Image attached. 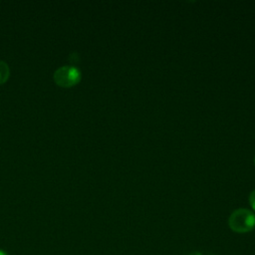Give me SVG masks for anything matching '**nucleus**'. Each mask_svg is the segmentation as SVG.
Returning a JSON list of instances; mask_svg holds the SVG:
<instances>
[{"mask_svg": "<svg viewBox=\"0 0 255 255\" xmlns=\"http://www.w3.org/2000/svg\"><path fill=\"white\" fill-rule=\"evenodd\" d=\"M249 204L252 207V209L255 211V189L251 191L249 194Z\"/></svg>", "mask_w": 255, "mask_h": 255, "instance_id": "4", "label": "nucleus"}, {"mask_svg": "<svg viewBox=\"0 0 255 255\" xmlns=\"http://www.w3.org/2000/svg\"><path fill=\"white\" fill-rule=\"evenodd\" d=\"M188 255H202L200 252H198V251H193V252H191L190 254H188Z\"/></svg>", "mask_w": 255, "mask_h": 255, "instance_id": "5", "label": "nucleus"}, {"mask_svg": "<svg viewBox=\"0 0 255 255\" xmlns=\"http://www.w3.org/2000/svg\"><path fill=\"white\" fill-rule=\"evenodd\" d=\"M82 78L81 71L74 66H63L54 73V82L62 88H71L80 83Z\"/></svg>", "mask_w": 255, "mask_h": 255, "instance_id": "2", "label": "nucleus"}, {"mask_svg": "<svg viewBox=\"0 0 255 255\" xmlns=\"http://www.w3.org/2000/svg\"><path fill=\"white\" fill-rule=\"evenodd\" d=\"M10 76V69L6 62L0 60V85L4 84Z\"/></svg>", "mask_w": 255, "mask_h": 255, "instance_id": "3", "label": "nucleus"}, {"mask_svg": "<svg viewBox=\"0 0 255 255\" xmlns=\"http://www.w3.org/2000/svg\"><path fill=\"white\" fill-rule=\"evenodd\" d=\"M0 255H7L3 250H0Z\"/></svg>", "mask_w": 255, "mask_h": 255, "instance_id": "6", "label": "nucleus"}, {"mask_svg": "<svg viewBox=\"0 0 255 255\" xmlns=\"http://www.w3.org/2000/svg\"><path fill=\"white\" fill-rule=\"evenodd\" d=\"M228 225L236 233H247L255 227V213L246 208H238L230 214Z\"/></svg>", "mask_w": 255, "mask_h": 255, "instance_id": "1", "label": "nucleus"}, {"mask_svg": "<svg viewBox=\"0 0 255 255\" xmlns=\"http://www.w3.org/2000/svg\"><path fill=\"white\" fill-rule=\"evenodd\" d=\"M254 163H255V157H254Z\"/></svg>", "mask_w": 255, "mask_h": 255, "instance_id": "7", "label": "nucleus"}]
</instances>
